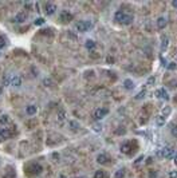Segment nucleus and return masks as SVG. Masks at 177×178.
Segmentation results:
<instances>
[{
  "instance_id": "nucleus-7",
  "label": "nucleus",
  "mask_w": 177,
  "mask_h": 178,
  "mask_svg": "<svg viewBox=\"0 0 177 178\" xmlns=\"http://www.w3.org/2000/svg\"><path fill=\"white\" fill-rule=\"evenodd\" d=\"M156 96L160 98V99L169 100V94H168L166 90H164V88H160V90H157V91H156Z\"/></svg>"
},
{
  "instance_id": "nucleus-33",
  "label": "nucleus",
  "mask_w": 177,
  "mask_h": 178,
  "mask_svg": "<svg viewBox=\"0 0 177 178\" xmlns=\"http://www.w3.org/2000/svg\"><path fill=\"white\" fill-rule=\"evenodd\" d=\"M154 82H156V78H154V76H150V78L148 79V86H150V84H154Z\"/></svg>"
},
{
  "instance_id": "nucleus-34",
  "label": "nucleus",
  "mask_w": 177,
  "mask_h": 178,
  "mask_svg": "<svg viewBox=\"0 0 177 178\" xmlns=\"http://www.w3.org/2000/svg\"><path fill=\"white\" fill-rule=\"evenodd\" d=\"M93 129H94V131H97V133H98V131L102 130V126H101V125H93Z\"/></svg>"
},
{
  "instance_id": "nucleus-13",
  "label": "nucleus",
  "mask_w": 177,
  "mask_h": 178,
  "mask_svg": "<svg viewBox=\"0 0 177 178\" xmlns=\"http://www.w3.org/2000/svg\"><path fill=\"white\" fill-rule=\"evenodd\" d=\"M166 24H168V22H166L165 17L161 16L157 19V28H158V30H164L165 27H166Z\"/></svg>"
},
{
  "instance_id": "nucleus-24",
  "label": "nucleus",
  "mask_w": 177,
  "mask_h": 178,
  "mask_svg": "<svg viewBox=\"0 0 177 178\" xmlns=\"http://www.w3.org/2000/svg\"><path fill=\"white\" fill-rule=\"evenodd\" d=\"M145 95H146V88H144V90H141V91L136 95V99H142V98H145Z\"/></svg>"
},
{
  "instance_id": "nucleus-25",
  "label": "nucleus",
  "mask_w": 177,
  "mask_h": 178,
  "mask_svg": "<svg viewBox=\"0 0 177 178\" xmlns=\"http://www.w3.org/2000/svg\"><path fill=\"white\" fill-rule=\"evenodd\" d=\"M125 175V170L124 169H120L117 173H115V178H124Z\"/></svg>"
},
{
  "instance_id": "nucleus-32",
  "label": "nucleus",
  "mask_w": 177,
  "mask_h": 178,
  "mask_svg": "<svg viewBox=\"0 0 177 178\" xmlns=\"http://www.w3.org/2000/svg\"><path fill=\"white\" fill-rule=\"evenodd\" d=\"M169 178H177V170H172V171H169Z\"/></svg>"
},
{
  "instance_id": "nucleus-20",
  "label": "nucleus",
  "mask_w": 177,
  "mask_h": 178,
  "mask_svg": "<svg viewBox=\"0 0 177 178\" xmlns=\"http://www.w3.org/2000/svg\"><path fill=\"white\" fill-rule=\"evenodd\" d=\"M165 117L164 115H158V117H156V123H157V126H164L165 125Z\"/></svg>"
},
{
  "instance_id": "nucleus-2",
  "label": "nucleus",
  "mask_w": 177,
  "mask_h": 178,
  "mask_svg": "<svg viewBox=\"0 0 177 178\" xmlns=\"http://www.w3.org/2000/svg\"><path fill=\"white\" fill-rule=\"evenodd\" d=\"M75 28L78 32H86V31L93 28V22H90V20H79L75 24Z\"/></svg>"
},
{
  "instance_id": "nucleus-3",
  "label": "nucleus",
  "mask_w": 177,
  "mask_h": 178,
  "mask_svg": "<svg viewBox=\"0 0 177 178\" xmlns=\"http://www.w3.org/2000/svg\"><path fill=\"white\" fill-rule=\"evenodd\" d=\"M161 155L164 157V158H168V159H173L174 155H176V151H174V149L170 147V146H165V147L161 150Z\"/></svg>"
},
{
  "instance_id": "nucleus-6",
  "label": "nucleus",
  "mask_w": 177,
  "mask_h": 178,
  "mask_svg": "<svg viewBox=\"0 0 177 178\" xmlns=\"http://www.w3.org/2000/svg\"><path fill=\"white\" fill-rule=\"evenodd\" d=\"M73 13L71 12H69V11H62V13H61V22H63V23H69V22H71L73 20Z\"/></svg>"
},
{
  "instance_id": "nucleus-40",
  "label": "nucleus",
  "mask_w": 177,
  "mask_h": 178,
  "mask_svg": "<svg viewBox=\"0 0 177 178\" xmlns=\"http://www.w3.org/2000/svg\"><path fill=\"white\" fill-rule=\"evenodd\" d=\"M58 178H67V177H66V175H63V174H61V175H59Z\"/></svg>"
},
{
  "instance_id": "nucleus-4",
  "label": "nucleus",
  "mask_w": 177,
  "mask_h": 178,
  "mask_svg": "<svg viewBox=\"0 0 177 178\" xmlns=\"http://www.w3.org/2000/svg\"><path fill=\"white\" fill-rule=\"evenodd\" d=\"M107 114H109V109H106V107H99V109H97L94 111V119L99 121V119L106 117Z\"/></svg>"
},
{
  "instance_id": "nucleus-18",
  "label": "nucleus",
  "mask_w": 177,
  "mask_h": 178,
  "mask_svg": "<svg viewBox=\"0 0 177 178\" xmlns=\"http://www.w3.org/2000/svg\"><path fill=\"white\" fill-rule=\"evenodd\" d=\"M85 46H86V48H87V50H94V48H95V46H97V43H95L94 40L88 39V40H86Z\"/></svg>"
},
{
  "instance_id": "nucleus-8",
  "label": "nucleus",
  "mask_w": 177,
  "mask_h": 178,
  "mask_svg": "<svg viewBox=\"0 0 177 178\" xmlns=\"http://www.w3.org/2000/svg\"><path fill=\"white\" fill-rule=\"evenodd\" d=\"M55 11H57V5L53 4V3H47V4L44 5V12H46V15H53Z\"/></svg>"
},
{
  "instance_id": "nucleus-15",
  "label": "nucleus",
  "mask_w": 177,
  "mask_h": 178,
  "mask_svg": "<svg viewBox=\"0 0 177 178\" xmlns=\"http://www.w3.org/2000/svg\"><path fill=\"white\" fill-rule=\"evenodd\" d=\"M36 111H38V107H36L35 104H30V106L26 107V113L28 114V115H35Z\"/></svg>"
},
{
  "instance_id": "nucleus-21",
  "label": "nucleus",
  "mask_w": 177,
  "mask_h": 178,
  "mask_svg": "<svg viewBox=\"0 0 177 178\" xmlns=\"http://www.w3.org/2000/svg\"><path fill=\"white\" fill-rule=\"evenodd\" d=\"M69 126H70L71 130L77 131L78 129H79V123H78V122H75V121H70V122H69Z\"/></svg>"
},
{
  "instance_id": "nucleus-39",
  "label": "nucleus",
  "mask_w": 177,
  "mask_h": 178,
  "mask_svg": "<svg viewBox=\"0 0 177 178\" xmlns=\"http://www.w3.org/2000/svg\"><path fill=\"white\" fill-rule=\"evenodd\" d=\"M173 159H174V161H173V162H174V165H177V154L174 155V158H173Z\"/></svg>"
},
{
  "instance_id": "nucleus-35",
  "label": "nucleus",
  "mask_w": 177,
  "mask_h": 178,
  "mask_svg": "<svg viewBox=\"0 0 177 178\" xmlns=\"http://www.w3.org/2000/svg\"><path fill=\"white\" fill-rule=\"evenodd\" d=\"M43 83H44V84H47V86H51V84H53V82H51V79H49V78L43 79Z\"/></svg>"
},
{
  "instance_id": "nucleus-38",
  "label": "nucleus",
  "mask_w": 177,
  "mask_h": 178,
  "mask_svg": "<svg viewBox=\"0 0 177 178\" xmlns=\"http://www.w3.org/2000/svg\"><path fill=\"white\" fill-rule=\"evenodd\" d=\"M156 177V171H152L150 173V178H154Z\"/></svg>"
},
{
  "instance_id": "nucleus-10",
  "label": "nucleus",
  "mask_w": 177,
  "mask_h": 178,
  "mask_svg": "<svg viewBox=\"0 0 177 178\" xmlns=\"http://www.w3.org/2000/svg\"><path fill=\"white\" fill-rule=\"evenodd\" d=\"M12 135V133L8 130V129H3V127H0V141H4V139L9 138Z\"/></svg>"
},
{
  "instance_id": "nucleus-14",
  "label": "nucleus",
  "mask_w": 177,
  "mask_h": 178,
  "mask_svg": "<svg viewBox=\"0 0 177 178\" xmlns=\"http://www.w3.org/2000/svg\"><path fill=\"white\" fill-rule=\"evenodd\" d=\"M121 151L124 153V154H129L130 153V150H132V143L130 142H125V143L121 145Z\"/></svg>"
},
{
  "instance_id": "nucleus-11",
  "label": "nucleus",
  "mask_w": 177,
  "mask_h": 178,
  "mask_svg": "<svg viewBox=\"0 0 177 178\" xmlns=\"http://www.w3.org/2000/svg\"><path fill=\"white\" fill-rule=\"evenodd\" d=\"M109 161H110V158H109L106 154H99V155L97 157V162L101 163V165H107Z\"/></svg>"
},
{
  "instance_id": "nucleus-23",
  "label": "nucleus",
  "mask_w": 177,
  "mask_h": 178,
  "mask_svg": "<svg viewBox=\"0 0 177 178\" xmlns=\"http://www.w3.org/2000/svg\"><path fill=\"white\" fill-rule=\"evenodd\" d=\"M105 177H106V174H105L103 170H97L95 174H94V178H105Z\"/></svg>"
},
{
  "instance_id": "nucleus-17",
  "label": "nucleus",
  "mask_w": 177,
  "mask_h": 178,
  "mask_svg": "<svg viewBox=\"0 0 177 178\" xmlns=\"http://www.w3.org/2000/svg\"><path fill=\"white\" fill-rule=\"evenodd\" d=\"M57 118H58V121L59 122H63L66 119V111H65V110H59L57 113Z\"/></svg>"
},
{
  "instance_id": "nucleus-22",
  "label": "nucleus",
  "mask_w": 177,
  "mask_h": 178,
  "mask_svg": "<svg viewBox=\"0 0 177 178\" xmlns=\"http://www.w3.org/2000/svg\"><path fill=\"white\" fill-rule=\"evenodd\" d=\"M170 113H172V109H170L169 106H165L164 109H162V111H161V115H164V117H168Z\"/></svg>"
},
{
  "instance_id": "nucleus-31",
  "label": "nucleus",
  "mask_w": 177,
  "mask_h": 178,
  "mask_svg": "<svg viewBox=\"0 0 177 178\" xmlns=\"http://www.w3.org/2000/svg\"><path fill=\"white\" fill-rule=\"evenodd\" d=\"M142 161H144V155H140V157L137 158V159H136V162H134V165H136V166H138V165H140V163H141Z\"/></svg>"
},
{
  "instance_id": "nucleus-42",
  "label": "nucleus",
  "mask_w": 177,
  "mask_h": 178,
  "mask_svg": "<svg viewBox=\"0 0 177 178\" xmlns=\"http://www.w3.org/2000/svg\"><path fill=\"white\" fill-rule=\"evenodd\" d=\"M78 178H85V177H78Z\"/></svg>"
},
{
  "instance_id": "nucleus-5",
  "label": "nucleus",
  "mask_w": 177,
  "mask_h": 178,
  "mask_svg": "<svg viewBox=\"0 0 177 178\" xmlns=\"http://www.w3.org/2000/svg\"><path fill=\"white\" fill-rule=\"evenodd\" d=\"M27 17H28V15H27V12H24V11H22V12H19L18 15H15L12 19L13 23H24L27 20Z\"/></svg>"
},
{
  "instance_id": "nucleus-26",
  "label": "nucleus",
  "mask_w": 177,
  "mask_h": 178,
  "mask_svg": "<svg viewBox=\"0 0 177 178\" xmlns=\"http://www.w3.org/2000/svg\"><path fill=\"white\" fill-rule=\"evenodd\" d=\"M43 23H44V19H43V17H38V19H35L34 24H35V26H42Z\"/></svg>"
},
{
  "instance_id": "nucleus-29",
  "label": "nucleus",
  "mask_w": 177,
  "mask_h": 178,
  "mask_svg": "<svg viewBox=\"0 0 177 178\" xmlns=\"http://www.w3.org/2000/svg\"><path fill=\"white\" fill-rule=\"evenodd\" d=\"M5 44H7L5 39L3 38V36H0V50H1V48H4V47H5Z\"/></svg>"
},
{
  "instance_id": "nucleus-1",
  "label": "nucleus",
  "mask_w": 177,
  "mask_h": 178,
  "mask_svg": "<svg viewBox=\"0 0 177 178\" xmlns=\"http://www.w3.org/2000/svg\"><path fill=\"white\" fill-rule=\"evenodd\" d=\"M114 20L120 24H124V26H129L132 24L133 20H134V16L132 13H126L124 11H117L114 15Z\"/></svg>"
},
{
  "instance_id": "nucleus-37",
  "label": "nucleus",
  "mask_w": 177,
  "mask_h": 178,
  "mask_svg": "<svg viewBox=\"0 0 177 178\" xmlns=\"http://www.w3.org/2000/svg\"><path fill=\"white\" fill-rule=\"evenodd\" d=\"M172 5L174 7V8H177V0H173V1H172Z\"/></svg>"
},
{
  "instance_id": "nucleus-28",
  "label": "nucleus",
  "mask_w": 177,
  "mask_h": 178,
  "mask_svg": "<svg viewBox=\"0 0 177 178\" xmlns=\"http://www.w3.org/2000/svg\"><path fill=\"white\" fill-rule=\"evenodd\" d=\"M166 68H168V70H170V71H172V70H176V68H177V64L174 63V62H172V63H169V64H166Z\"/></svg>"
},
{
  "instance_id": "nucleus-41",
  "label": "nucleus",
  "mask_w": 177,
  "mask_h": 178,
  "mask_svg": "<svg viewBox=\"0 0 177 178\" xmlns=\"http://www.w3.org/2000/svg\"><path fill=\"white\" fill-rule=\"evenodd\" d=\"M1 91H3V90H1V87H0V95H1Z\"/></svg>"
},
{
  "instance_id": "nucleus-12",
  "label": "nucleus",
  "mask_w": 177,
  "mask_h": 178,
  "mask_svg": "<svg viewBox=\"0 0 177 178\" xmlns=\"http://www.w3.org/2000/svg\"><path fill=\"white\" fill-rule=\"evenodd\" d=\"M9 84H11V86H13V87L22 86V78H20V76H18V75L11 76V82H9Z\"/></svg>"
},
{
  "instance_id": "nucleus-27",
  "label": "nucleus",
  "mask_w": 177,
  "mask_h": 178,
  "mask_svg": "<svg viewBox=\"0 0 177 178\" xmlns=\"http://www.w3.org/2000/svg\"><path fill=\"white\" fill-rule=\"evenodd\" d=\"M5 123H8V117L7 115L0 117V125H5Z\"/></svg>"
},
{
  "instance_id": "nucleus-36",
  "label": "nucleus",
  "mask_w": 177,
  "mask_h": 178,
  "mask_svg": "<svg viewBox=\"0 0 177 178\" xmlns=\"http://www.w3.org/2000/svg\"><path fill=\"white\" fill-rule=\"evenodd\" d=\"M3 178H15V173L12 171V173H9V174H7V175H4Z\"/></svg>"
},
{
  "instance_id": "nucleus-19",
  "label": "nucleus",
  "mask_w": 177,
  "mask_h": 178,
  "mask_svg": "<svg viewBox=\"0 0 177 178\" xmlns=\"http://www.w3.org/2000/svg\"><path fill=\"white\" fill-rule=\"evenodd\" d=\"M124 86L126 90H132L133 87H134V82H133L132 79H126V80H124Z\"/></svg>"
},
{
  "instance_id": "nucleus-9",
  "label": "nucleus",
  "mask_w": 177,
  "mask_h": 178,
  "mask_svg": "<svg viewBox=\"0 0 177 178\" xmlns=\"http://www.w3.org/2000/svg\"><path fill=\"white\" fill-rule=\"evenodd\" d=\"M30 171H31V174L38 175V174H40L42 171H43V167H42L39 163H34V165L30 166Z\"/></svg>"
},
{
  "instance_id": "nucleus-16",
  "label": "nucleus",
  "mask_w": 177,
  "mask_h": 178,
  "mask_svg": "<svg viewBox=\"0 0 177 178\" xmlns=\"http://www.w3.org/2000/svg\"><path fill=\"white\" fill-rule=\"evenodd\" d=\"M168 43H169L168 36H162V38H161V51L162 52L168 48Z\"/></svg>"
},
{
  "instance_id": "nucleus-30",
  "label": "nucleus",
  "mask_w": 177,
  "mask_h": 178,
  "mask_svg": "<svg viewBox=\"0 0 177 178\" xmlns=\"http://www.w3.org/2000/svg\"><path fill=\"white\" fill-rule=\"evenodd\" d=\"M170 133H172V135L174 137V138H177V126H172V129H170Z\"/></svg>"
}]
</instances>
